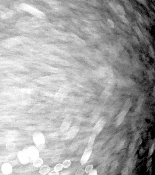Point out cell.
Here are the masks:
<instances>
[{
  "label": "cell",
  "instance_id": "cell-1",
  "mask_svg": "<svg viewBox=\"0 0 155 175\" xmlns=\"http://www.w3.org/2000/svg\"><path fill=\"white\" fill-rule=\"evenodd\" d=\"M33 138L37 149L42 150L45 149V139L42 132L39 131H36L34 133Z\"/></svg>",
  "mask_w": 155,
  "mask_h": 175
},
{
  "label": "cell",
  "instance_id": "cell-2",
  "mask_svg": "<svg viewBox=\"0 0 155 175\" xmlns=\"http://www.w3.org/2000/svg\"><path fill=\"white\" fill-rule=\"evenodd\" d=\"M106 123V118L103 116L99 119L92 130V134L97 135L103 128Z\"/></svg>",
  "mask_w": 155,
  "mask_h": 175
},
{
  "label": "cell",
  "instance_id": "cell-3",
  "mask_svg": "<svg viewBox=\"0 0 155 175\" xmlns=\"http://www.w3.org/2000/svg\"><path fill=\"white\" fill-rule=\"evenodd\" d=\"M93 147L87 146L81 158L80 162L81 165H85L88 161L93 150Z\"/></svg>",
  "mask_w": 155,
  "mask_h": 175
},
{
  "label": "cell",
  "instance_id": "cell-4",
  "mask_svg": "<svg viewBox=\"0 0 155 175\" xmlns=\"http://www.w3.org/2000/svg\"><path fill=\"white\" fill-rule=\"evenodd\" d=\"M19 161L23 165H25L28 163L30 159L27 153L23 151H19L17 155Z\"/></svg>",
  "mask_w": 155,
  "mask_h": 175
},
{
  "label": "cell",
  "instance_id": "cell-5",
  "mask_svg": "<svg viewBox=\"0 0 155 175\" xmlns=\"http://www.w3.org/2000/svg\"><path fill=\"white\" fill-rule=\"evenodd\" d=\"M27 153L29 158L32 160H34L39 158V153L37 148L33 146L29 147Z\"/></svg>",
  "mask_w": 155,
  "mask_h": 175
},
{
  "label": "cell",
  "instance_id": "cell-6",
  "mask_svg": "<svg viewBox=\"0 0 155 175\" xmlns=\"http://www.w3.org/2000/svg\"><path fill=\"white\" fill-rule=\"evenodd\" d=\"M72 119L69 116L67 117L64 119L60 127V131L62 132L66 131L72 123Z\"/></svg>",
  "mask_w": 155,
  "mask_h": 175
},
{
  "label": "cell",
  "instance_id": "cell-7",
  "mask_svg": "<svg viewBox=\"0 0 155 175\" xmlns=\"http://www.w3.org/2000/svg\"><path fill=\"white\" fill-rule=\"evenodd\" d=\"M80 128L78 124H76L71 127V129L67 132L68 136L69 139L73 138L77 134Z\"/></svg>",
  "mask_w": 155,
  "mask_h": 175
},
{
  "label": "cell",
  "instance_id": "cell-8",
  "mask_svg": "<svg viewBox=\"0 0 155 175\" xmlns=\"http://www.w3.org/2000/svg\"><path fill=\"white\" fill-rule=\"evenodd\" d=\"M1 170L2 173L4 174H9L13 171V167L9 163H5L2 165Z\"/></svg>",
  "mask_w": 155,
  "mask_h": 175
},
{
  "label": "cell",
  "instance_id": "cell-9",
  "mask_svg": "<svg viewBox=\"0 0 155 175\" xmlns=\"http://www.w3.org/2000/svg\"><path fill=\"white\" fill-rule=\"evenodd\" d=\"M133 28H134V31L136 32L140 40L141 41H143L144 39V35L142 32L140 30V28L138 26H135L133 27Z\"/></svg>",
  "mask_w": 155,
  "mask_h": 175
},
{
  "label": "cell",
  "instance_id": "cell-10",
  "mask_svg": "<svg viewBox=\"0 0 155 175\" xmlns=\"http://www.w3.org/2000/svg\"><path fill=\"white\" fill-rule=\"evenodd\" d=\"M124 1V2L125 7L127 10L131 13H133L134 12V9L130 2L129 1L127 0Z\"/></svg>",
  "mask_w": 155,
  "mask_h": 175
},
{
  "label": "cell",
  "instance_id": "cell-11",
  "mask_svg": "<svg viewBox=\"0 0 155 175\" xmlns=\"http://www.w3.org/2000/svg\"><path fill=\"white\" fill-rule=\"evenodd\" d=\"M50 170V168L47 165H44L40 169L39 172L41 174L45 175L48 173Z\"/></svg>",
  "mask_w": 155,
  "mask_h": 175
},
{
  "label": "cell",
  "instance_id": "cell-12",
  "mask_svg": "<svg viewBox=\"0 0 155 175\" xmlns=\"http://www.w3.org/2000/svg\"><path fill=\"white\" fill-rule=\"evenodd\" d=\"M116 11L117 13L121 15H125V11L123 6L121 5H117L116 8Z\"/></svg>",
  "mask_w": 155,
  "mask_h": 175
},
{
  "label": "cell",
  "instance_id": "cell-13",
  "mask_svg": "<svg viewBox=\"0 0 155 175\" xmlns=\"http://www.w3.org/2000/svg\"><path fill=\"white\" fill-rule=\"evenodd\" d=\"M43 163V161L42 159L37 158L34 160L33 165L35 167H39Z\"/></svg>",
  "mask_w": 155,
  "mask_h": 175
},
{
  "label": "cell",
  "instance_id": "cell-14",
  "mask_svg": "<svg viewBox=\"0 0 155 175\" xmlns=\"http://www.w3.org/2000/svg\"><path fill=\"white\" fill-rule=\"evenodd\" d=\"M16 146L15 143L12 142H9L6 144V147L8 150H13L15 149Z\"/></svg>",
  "mask_w": 155,
  "mask_h": 175
},
{
  "label": "cell",
  "instance_id": "cell-15",
  "mask_svg": "<svg viewBox=\"0 0 155 175\" xmlns=\"http://www.w3.org/2000/svg\"><path fill=\"white\" fill-rule=\"evenodd\" d=\"M96 136V135L95 134H92L90 136V138H89V141H88L87 146L93 147L94 141H95Z\"/></svg>",
  "mask_w": 155,
  "mask_h": 175
},
{
  "label": "cell",
  "instance_id": "cell-16",
  "mask_svg": "<svg viewBox=\"0 0 155 175\" xmlns=\"http://www.w3.org/2000/svg\"><path fill=\"white\" fill-rule=\"evenodd\" d=\"M17 133L15 132H11L8 133L7 136V139L9 141L13 140L17 136Z\"/></svg>",
  "mask_w": 155,
  "mask_h": 175
},
{
  "label": "cell",
  "instance_id": "cell-17",
  "mask_svg": "<svg viewBox=\"0 0 155 175\" xmlns=\"http://www.w3.org/2000/svg\"><path fill=\"white\" fill-rule=\"evenodd\" d=\"M119 18L120 19V20L124 24H127V25H129V21L124 15H119Z\"/></svg>",
  "mask_w": 155,
  "mask_h": 175
},
{
  "label": "cell",
  "instance_id": "cell-18",
  "mask_svg": "<svg viewBox=\"0 0 155 175\" xmlns=\"http://www.w3.org/2000/svg\"><path fill=\"white\" fill-rule=\"evenodd\" d=\"M134 14H135L136 17L137 19L139 21H140L142 24H143V19L142 17V16L140 13H139V12L137 11H135V12H134Z\"/></svg>",
  "mask_w": 155,
  "mask_h": 175
},
{
  "label": "cell",
  "instance_id": "cell-19",
  "mask_svg": "<svg viewBox=\"0 0 155 175\" xmlns=\"http://www.w3.org/2000/svg\"><path fill=\"white\" fill-rule=\"evenodd\" d=\"M71 163V161L70 160H65L63 163L62 165L64 168H67L70 166Z\"/></svg>",
  "mask_w": 155,
  "mask_h": 175
},
{
  "label": "cell",
  "instance_id": "cell-20",
  "mask_svg": "<svg viewBox=\"0 0 155 175\" xmlns=\"http://www.w3.org/2000/svg\"><path fill=\"white\" fill-rule=\"evenodd\" d=\"M63 166L62 164H59L57 165L54 167V170L55 171H60L62 169Z\"/></svg>",
  "mask_w": 155,
  "mask_h": 175
},
{
  "label": "cell",
  "instance_id": "cell-21",
  "mask_svg": "<svg viewBox=\"0 0 155 175\" xmlns=\"http://www.w3.org/2000/svg\"><path fill=\"white\" fill-rule=\"evenodd\" d=\"M107 23L108 25V26H109L111 28H114L115 27V24L114 23V22L110 19H108L107 20Z\"/></svg>",
  "mask_w": 155,
  "mask_h": 175
},
{
  "label": "cell",
  "instance_id": "cell-22",
  "mask_svg": "<svg viewBox=\"0 0 155 175\" xmlns=\"http://www.w3.org/2000/svg\"><path fill=\"white\" fill-rule=\"evenodd\" d=\"M93 166L92 165H88L86 167L85 171L86 173H88L90 172L93 170Z\"/></svg>",
  "mask_w": 155,
  "mask_h": 175
},
{
  "label": "cell",
  "instance_id": "cell-23",
  "mask_svg": "<svg viewBox=\"0 0 155 175\" xmlns=\"http://www.w3.org/2000/svg\"><path fill=\"white\" fill-rule=\"evenodd\" d=\"M154 146V144H153L152 146H151V148H150L149 149L148 154V158H149L152 155V153H153Z\"/></svg>",
  "mask_w": 155,
  "mask_h": 175
},
{
  "label": "cell",
  "instance_id": "cell-24",
  "mask_svg": "<svg viewBox=\"0 0 155 175\" xmlns=\"http://www.w3.org/2000/svg\"><path fill=\"white\" fill-rule=\"evenodd\" d=\"M123 121V119H119L116 121L115 123V126L116 127H118Z\"/></svg>",
  "mask_w": 155,
  "mask_h": 175
},
{
  "label": "cell",
  "instance_id": "cell-25",
  "mask_svg": "<svg viewBox=\"0 0 155 175\" xmlns=\"http://www.w3.org/2000/svg\"><path fill=\"white\" fill-rule=\"evenodd\" d=\"M85 171L83 169H80L76 171V175H83Z\"/></svg>",
  "mask_w": 155,
  "mask_h": 175
},
{
  "label": "cell",
  "instance_id": "cell-26",
  "mask_svg": "<svg viewBox=\"0 0 155 175\" xmlns=\"http://www.w3.org/2000/svg\"><path fill=\"white\" fill-rule=\"evenodd\" d=\"M126 114V112L124 111L122 112L120 114H119L118 115L117 117H118V119H123L124 117V116H125Z\"/></svg>",
  "mask_w": 155,
  "mask_h": 175
},
{
  "label": "cell",
  "instance_id": "cell-27",
  "mask_svg": "<svg viewBox=\"0 0 155 175\" xmlns=\"http://www.w3.org/2000/svg\"><path fill=\"white\" fill-rule=\"evenodd\" d=\"M138 2H139L140 3L142 4L144 6L146 7V8L148 10H150V9L149 7H148V6L147 5V4L145 1L143 0H140L138 1Z\"/></svg>",
  "mask_w": 155,
  "mask_h": 175
},
{
  "label": "cell",
  "instance_id": "cell-28",
  "mask_svg": "<svg viewBox=\"0 0 155 175\" xmlns=\"http://www.w3.org/2000/svg\"><path fill=\"white\" fill-rule=\"evenodd\" d=\"M132 37L133 41H134V42L136 44L138 45L140 44V42H139V40H138V39L136 37H135V36H133Z\"/></svg>",
  "mask_w": 155,
  "mask_h": 175
},
{
  "label": "cell",
  "instance_id": "cell-29",
  "mask_svg": "<svg viewBox=\"0 0 155 175\" xmlns=\"http://www.w3.org/2000/svg\"><path fill=\"white\" fill-rule=\"evenodd\" d=\"M88 175H97V170L96 169H94L92 170L90 172H89Z\"/></svg>",
  "mask_w": 155,
  "mask_h": 175
},
{
  "label": "cell",
  "instance_id": "cell-30",
  "mask_svg": "<svg viewBox=\"0 0 155 175\" xmlns=\"http://www.w3.org/2000/svg\"><path fill=\"white\" fill-rule=\"evenodd\" d=\"M49 175H59V172L54 170V171H52L50 173Z\"/></svg>",
  "mask_w": 155,
  "mask_h": 175
},
{
  "label": "cell",
  "instance_id": "cell-31",
  "mask_svg": "<svg viewBox=\"0 0 155 175\" xmlns=\"http://www.w3.org/2000/svg\"><path fill=\"white\" fill-rule=\"evenodd\" d=\"M59 157L57 155L53 158V161L54 162L57 161L58 160H59Z\"/></svg>",
  "mask_w": 155,
  "mask_h": 175
},
{
  "label": "cell",
  "instance_id": "cell-32",
  "mask_svg": "<svg viewBox=\"0 0 155 175\" xmlns=\"http://www.w3.org/2000/svg\"><path fill=\"white\" fill-rule=\"evenodd\" d=\"M150 13L151 17H154V18H155V14L154 13H153V12L150 11Z\"/></svg>",
  "mask_w": 155,
  "mask_h": 175
},
{
  "label": "cell",
  "instance_id": "cell-33",
  "mask_svg": "<svg viewBox=\"0 0 155 175\" xmlns=\"http://www.w3.org/2000/svg\"><path fill=\"white\" fill-rule=\"evenodd\" d=\"M151 6H152V8H154V10H155V6H154V5L152 3H151Z\"/></svg>",
  "mask_w": 155,
  "mask_h": 175
}]
</instances>
